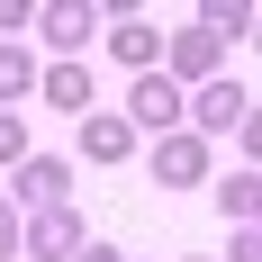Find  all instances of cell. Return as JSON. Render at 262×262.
Returning a JSON list of instances; mask_svg holds the SVG:
<instances>
[{
    "label": "cell",
    "instance_id": "8",
    "mask_svg": "<svg viewBox=\"0 0 262 262\" xmlns=\"http://www.w3.org/2000/svg\"><path fill=\"white\" fill-rule=\"evenodd\" d=\"M36 100L63 108V118H91V108H100V81H91V63H46V73H36Z\"/></svg>",
    "mask_w": 262,
    "mask_h": 262
},
{
    "label": "cell",
    "instance_id": "1",
    "mask_svg": "<svg viewBox=\"0 0 262 262\" xmlns=\"http://www.w3.org/2000/svg\"><path fill=\"white\" fill-rule=\"evenodd\" d=\"M244 118H253V81H235V73L199 81V91L181 100V127L199 136V145H217V136H244Z\"/></svg>",
    "mask_w": 262,
    "mask_h": 262
},
{
    "label": "cell",
    "instance_id": "14",
    "mask_svg": "<svg viewBox=\"0 0 262 262\" xmlns=\"http://www.w3.org/2000/svg\"><path fill=\"white\" fill-rule=\"evenodd\" d=\"M226 262H262V226H235V244H226Z\"/></svg>",
    "mask_w": 262,
    "mask_h": 262
},
{
    "label": "cell",
    "instance_id": "5",
    "mask_svg": "<svg viewBox=\"0 0 262 262\" xmlns=\"http://www.w3.org/2000/svg\"><path fill=\"white\" fill-rule=\"evenodd\" d=\"M18 253H27V262H73V253H81V208H36V217H18Z\"/></svg>",
    "mask_w": 262,
    "mask_h": 262
},
{
    "label": "cell",
    "instance_id": "7",
    "mask_svg": "<svg viewBox=\"0 0 262 262\" xmlns=\"http://www.w3.org/2000/svg\"><path fill=\"white\" fill-rule=\"evenodd\" d=\"M208 163H217V145H199L190 127L154 136V181H163V190H190V181H208Z\"/></svg>",
    "mask_w": 262,
    "mask_h": 262
},
{
    "label": "cell",
    "instance_id": "12",
    "mask_svg": "<svg viewBox=\"0 0 262 262\" xmlns=\"http://www.w3.org/2000/svg\"><path fill=\"white\" fill-rule=\"evenodd\" d=\"M217 208L235 217V226H253V208H262V181H253V172H226V181H217Z\"/></svg>",
    "mask_w": 262,
    "mask_h": 262
},
{
    "label": "cell",
    "instance_id": "16",
    "mask_svg": "<svg viewBox=\"0 0 262 262\" xmlns=\"http://www.w3.org/2000/svg\"><path fill=\"white\" fill-rule=\"evenodd\" d=\"M73 262H127V253H118V244H100V235H81V253Z\"/></svg>",
    "mask_w": 262,
    "mask_h": 262
},
{
    "label": "cell",
    "instance_id": "17",
    "mask_svg": "<svg viewBox=\"0 0 262 262\" xmlns=\"http://www.w3.org/2000/svg\"><path fill=\"white\" fill-rule=\"evenodd\" d=\"M190 262H217V253H190Z\"/></svg>",
    "mask_w": 262,
    "mask_h": 262
},
{
    "label": "cell",
    "instance_id": "11",
    "mask_svg": "<svg viewBox=\"0 0 262 262\" xmlns=\"http://www.w3.org/2000/svg\"><path fill=\"white\" fill-rule=\"evenodd\" d=\"M36 73H46V63H36L27 46H0V108H18V100H36Z\"/></svg>",
    "mask_w": 262,
    "mask_h": 262
},
{
    "label": "cell",
    "instance_id": "2",
    "mask_svg": "<svg viewBox=\"0 0 262 262\" xmlns=\"http://www.w3.org/2000/svg\"><path fill=\"white\" fill-rule=\"evenodd\" d=\"M163 81H172V91H199V81H217L226 73V46H217L208 27L190 18V27H172V36H163V63H154Z\"/></svg>",
    "mask_w": 262,
    "mask_h": 262
},
{
    "label": "cell",
    "instance_id": "4",
    "mask_svg": "<svg viewBox=\"0 0 262 262\" xmlns=\"http://www.w3.org/2000/svg\"><path fill=\"white\" fill-rule=\"evenodd\" d=\"M36 36H46V54L54 63H91V36H100V9H91V0H46V9H36Z\"/></svg>",
    "mask_w": 262,
    "mask_h": 262
},
{
    "label": "cell",
    "instance_id": "18",
    "mask_svg": "<svg viewBox=\"0 0 262 262\" xmlns=\"http://www.w3.org/2000/svg\"><path fill=\"white\" fill-rule=\"evenodd\" d=\"M127 262H136V253H127Z\"/></svg>",
    "mask_w": 262,
    "mask_h": 262
},
{
    "label": "cell",
    "instance_id": "15",
    "mask_svg": "<svg viewBox=\"0 0 262 262\" xmlns=\"http://www.w3.org/2000/svg\"><path fill=\"white\" fill-rule=\"evenodd\" d=\"M18 253V208H9V199H0V262Z\"/></svg>",
    "mask_w": 262,
    "mask_h": 262
},
{
    "label": "cell",
    "instance_id": "9",
    "mask_svg": "<svg viewBox=\"0 0 262 262\" xmlns=\"http://www.w3.org/2000/svg\"><path fill=\"white\" fill-rule=\"evenodd\" d=\"M73 127H81V154L91 163H127L136 154V127L118 118V108H91V118H73Z\"/></svg>",
    "mask_w": 262,
    "mask_h": 262
},
{
    "label": "cell",
    "instance_id": "3",
    "mask_svg": "<svg viewBox=\"0 0 262 262\" xmlns=\"http://www.w3.org/2000/svg\"><path fill=\"white\" fill-rule=\"evenodd\" d=\"M18 217H36V208H73V163L63 154H27L18 172H9V190H0Z\"/></svg>",
    "mask_w": 262,
    "mask_h": 262
},
{
    "label": "cell",
    "instance_id": "6",
    "mask_svg": "<svg viewBox=\"0 0 262 262\" xmlns=\"http://www.w3.org/2000/svg\"><path fill=\"white\" fill-rule=\"evenodd\" d=\"M118 118H127L136 136H172V127H181V91H172L163 73H136V81H127V108H118Z\"/></svg>",
    "mask_w": 262,
    "mask_h": 262
},
{
    "label": "cell",
    "instance_id": "13",
    "mask_svg": "<svg viewBox=\"0 0 262 262\" xmlns=\"http://www.w3.org/2000/svg\"><path fill=\"white\" fill-rule=\"evenodd\" d=\"M18 163H27V118L0 108V172H18Z\"/></svg>",
    "mask_w": 262,
    "mask_h": 262
},
{
    "label": "cell",
    "instance_id": "10",
    "mask_svg": "<svg viewBox=\"0 0 262 262\" xmlns=\"http://www.w3.org/2000/svg\"><path fill=\"white\" fill-rule=\"evenodd\" d=\"M108 54H118L127 73H154V63H163V27L154 18H118V27H108Z\"/></svg>",
    "mask_w": 262,
    "mask_h": 262
}]
</instances>
